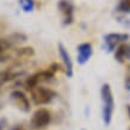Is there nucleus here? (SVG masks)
<instances>
[{"mask_svg": "<svg viewBox=\"0 0 130 130\" xmlns=\"http://www.w3.org/2000/svg\"><path fill=\"white\" fill-rule=\"evenodd\" d=\"M20 5L25 12H30L34 10V1L32 0H20Z\"/></svg>", "mask_w": 130, "mask_h": 130, "instance_id": "nucleus-12", "label": "nucleus"}, {"mask_svg": "<svg viewBox=\"0 0 130 130\" xmlns=\"http://www.w3.org/2000/svg\"><path fill=\"white\" fill-rule=\"evenodd\" d=\"M129 130H130V129H129Z\"/></svg>", "mask_w": 130, "mask_h": 130, "instance_id": "nucleus-18", "label": "nucleus"}, {"mask_svg": "<svg viewBox=\"0 0 130 130\" xmlns=\"http://www.w3.org/2000/svg\"><path fill=\"white\" fill-rule=\"evenodd\" d=\"M129 38V35L128 34H109V35L105 36V44H106V48L109 51H113L115 49L123 44V42H125L126 40Z\"/></svg>", "mask_w": 130, "mask_h": 130, "instance_id": "nucleus-6", "label": "nucleus"}, {"mask_svg": "<svg viewBox=\"0 0 130 130\" xmlns=\"http://www.w3.org/2000/svg\"><path fill=\"white\" fill-rule=\"evenodd\" d=\"M11 128L12 126L8 124L7 119H5V118L0 119V130H11Z\"/></svg>", "mask_w": 130, "mask_h": 130, "instance_id": "nucleus-13", "label": "nucleus"}, {"mask_svg": "<svg viewBox=\"0 0 130 130\" xmlns=\"http://www.w3.org/2000/svg\"><path fill=\"white\" fill-rule=\"evenodd\" d=\"M11 100L19 110L24 111V112H29L30 111V102H29L28 97L24 94L22 91L18 90L13 91L11 93Z\"/></svg>", "mask_w": 130, "mask_h": 130, "instance_id": "nucleus-7", "label": "nucleus"}, {"mask_svg": "<svg viewBox=\"0 0 130 130\" xmlns=\"http://www.w3.org/2000/svg\"><path fill=\"white\" fill-rule=\"evenodd\" d=\"M59 66L57 64H53L51 67H49V69H45V71H41V72H37L35 74L30 75L26 81H25V87L26 90L30 91L31 88L36 86H41L43 83H48L50 81L54 75H55V72L59 69Z\"/></svg>", "mask_w": 130, "mask_h": 130, "instance_id": "nucleus-2", "label": "nucleus"}, {"mask_svg": "<svg viewBox=\"0 0 130 130\" xmlns=\"http://www.w3.org/2000/svg\"><path fill=\"white\" fill-rule=\"evenodd\" d=\"M117 11L128 13L130 12V0H119V4L117 6Z\"/></svg>", "mask_w": 130, "mask_h": 130, "instance_id": "nucleus-11", "label": "nucleus"}, {"mask_svg": "<svg viewBox=\"0 0 130 130\" xmlns=\"http://www.w3.org/2000/svg\"><path fill=\"white\" fill-rule=\"evenodd\" d=\"M83 130H85V129H83Z\"/></svg>", "mask_w": 130, "mask_h": 130, "instance_id": "nucleus-17", "label": "nucleus"}, {"mask_svg": "<svg viewBox=\"0 0 130 130\" xmlns=\"http://www.w3.org/2000/svg\"><path fill=\"white\" fill-rule=\"evenodd\" d=\"M11 130H26L24 126H22V125H13L11 128Z\"/></svg>", "mask_w": 130, "mask_h": 130, "instance_id": "nucleus-15", "label": "nucleus"}, {"mask_svg": "<svg viewBox=\"0 0 130 130\" xmlns=\"http://www.w3.org/2000/svg\"><path fill=\"white\" fill-rule=\"evenodd\" d=\"M125 87L130 91V67L128 68V73H126V78H125Z\"/></svg>", "mask_w": 130, "mask_h": 130, "instance_id": "nucleus-14", "label": "nucleus"}, {"mask_svg": "<svg viewBox=\"0 0 130 130\" xmlns=\"http://www.w3.org/2000/svg\"><path fill=\"white\" fill-rule=\"evenodd\" d=\"M128 111H129V116H130V105L128 106Z\"/></svg>", "mask_w": 130, "mask_h": 130, "instance_id": "nucleus-16", "label": "nucleus"}, {"mask_svg": "<svg viewBox=\"0 0 130 130\" xmlns=\"http://www.w3.org/2000/svg\"><path fill=\"white\" fill-rule=\"evenodd\" d=\"M51 122V112L48 109L41 107L34 112L30 121V126L34 130L45 129Z\"/></svg>", "mask_w": 130, "mask_h": 130, "instance_id": "nucleus-4", "label": "nucleus"}, {"mask_svg": "<svg viewBox=\"0 0 130 130\" xmlns=\"http://www.w3.org/2000/svg\"><path fill=\"white\" fill-rule=\"evenodd\" d=\"M100 95H102L103 102V121L105 125H109L112 121L115 111V100L112 95V91L109 84H104L100 90Z\"/></svg>", "mask_w": 130, "mask_h": 130, "instance_id": "nucleus-1", "label": "nucleus"}, {"mask_svg": "<svg viewBox=\"0 0 130 130\" xmlns=\"http://www.w3.org/2000/svg\"><path fill=\"white\" fill-rule=\"evenodd\" d=\"M31 100L35 105H47L50 104L56 97V93L51 88L44 86H36L30 90Z\"/></svg>", "mask_w": 130, "mask_h": 130, "instance_id": "nucleus-3", "label": "nucleus"}, {"mask_svg": "<svg viewBox=\"0 0 130 130\" xmlns=\"http://www.w3.org/2000/svg\"><path fill=\"white\" fill-rule=\"evenodd\" d=\"M78 63L79 64H85L90 61L91 56L93 54V49L91 43H81L78 45Z\"/></svg>", "mask_w": 130, "mask_h": 130, "instance_id": "nucleus-9", "label": "nucleus"}, {"mask_svg": "<svg viewBox=\"0 0 130 130\" xmlns=\"http://www.w3.org/2000/svg\"><path fill=\"white\" fill-rule=\"evenodd\" d=\"M59 54H60V57L62 59L66 74L68 75V78H72L73 76V62L71 60L69 53L67 51V49L64 48V45L62 43H59Z\"/></svg>", "mask_w": 130, "mask_h": 130, "instance_id": "nucleus-8", "label": "nucleus"}, {"mask_svg": "<svg viewBox=\"0 0 130 130\" xmlns=\"http://www.w3.org/2000/svg\"><path fill=\"white\" fill-rule=\"evenodd\" d=\"M59 10L61 11L63 18V24L64 25H69L73 22V14H74V5L71 0H60L59 4Z\"/></svg>", "mask_w": 130, "mask_h": 130, "instance_id": "nucleus-5", "label": "nucleus"}, {"mask_svg": "<svg viewBox=\"0 0 130 130\" xmlns=\"http://www.w3.org/2000/svg\"><path fill=\"white\" fill-rule=\"evenodd\" d=\"M115 57H116V60L119 61V62H123L125 59L130 60V45H128V44H121V45L116 49Z\"/></svg>", "mask_w": 130, "mask_h": 130, "instance_id": "nucleus-10", "label": "nucleus"}]
</instances>
